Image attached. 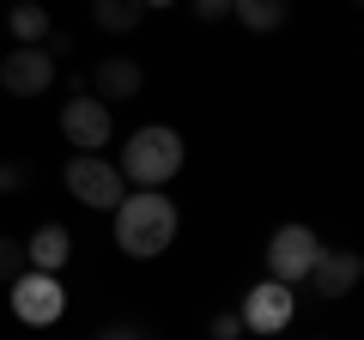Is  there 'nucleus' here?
<instances>
[{
    "instance_id": "nucleus-11",
    "label": "nucleus",
    "mask_w": 364,
    "mask_h": 340,
    "mask_svg": "<svg viewBox=\"0 0 364 340\" xmlns=\"http://www.w3.org/2000/svg\"><path fill=\"white\" fill-rule=\"evenodd\" d=\"M18 243H25V267H37V274H61L67 267V255H73V231H67V225H37V231L31 237H18Z\"/></svg>"
},
{
    "instance_id": "nucleus-9",
    "label": "nucleus",
    "mask_w": 364,
    "mask_h": 340,
    "mask_svg": "<svg viewBox=\"0 0 364 340\" xmlns=\"http://www.w3.org/2000/svg\"><path fill=\"white\" fill-rule=\"evenodd\" d=\"M140 85H146V73H140V61H134V55H104V61L91 67V97H97V104L140 97Z\"/></svg>"
},
{
    "instance_id": "nucleus-10",
    "label": "nucleus",
    "mask_w": 364,
    "mask_h": 340,
    "mask_svg": "<svg viewBox=\"0 0 364 340\" xmlns=\"http://www.w3.org/2000/svg\"><path fill=\"white\" fill-rule=\"evenodd\" d=\"M364 280V262L358 255H352V249H322V255H316V267H310V286H316V298H346L352 286H358Z\"/></svg>"
},
{
    "instance_id": "nucleus-14",
    "label": "nucleus",
    "mask_w": 364,
    "mask_h": 340,
    "mask_svg": "<svg viewBox=\"0 0 364 340\" xmlns=\"http://www.w3.org/2000/svg\"><path fill=\"white\" fill-rule=\"evenodd\" d=\"M231 18L243 31H279L291 18V0H231Z\"/></svg>"
},
{
    "instance_id": "nucleus-16",
    "label": "nucleus",
    "mask_w": 364,
    "mask_h": 340,
    "mask_svg": "<svg viewBox=\"0 0 364 340\" xmlns=\"http://www.w3.org/2000/svg\"><path fill=\"white\" fill-rule=\"evenodd\" d=\"M207 334H213V340H237V334H243V322H237V310H219V316L207 322Z\"/></svg>"
},
{
    "instance_id": "nucleus-4",
    "label": "nucleus",
    "mask_w": 364,
    "mask_h": 340,
    "mask_svg": "<svg viewBox=\"0 0 364 340\" xmlns=\"http://www.w3.org/2000/svg\"><path fill=\"white\" fill-rule=\"evenodd\" d=\"M322 249L328 243L310 231V225H279V231L267 237V280H279V286H304Z\"/></svg>"
},
{
    "instance_id": "nucleus-20",
    "label": "nucleus",
    "mask_w": 364,
    "mask_h": 340,
    "mask_svg": "<svg viewBox=\"0 0 364 340\" xmlns=\"http://www.w3.org/2000/svg\"><path fill=\"white\" fill-rule=\"evenodd\" d=\"M140 6L146 13H164V6H176V0H140Z\"/></svg>"
},
{
    "instance_id": "nucleus-3",
    "label": "nucleus",
    "mask_w": 364,
    "mask_h": 340,
    "mask_svg": "<svg viewBox=\"0 0 364 340\" xmlns=\"http://www.w3.org/2000/svg\"><path fill=\"white\" fill-rule=\"evenodd\" d=\"M61 183H67V195H73L79 207H97V213H116V201L128 195L122 170L109 164L104 152H73L67 170H61Z\"/></svg>"
},
{
    "instance_id": "nucleus-5",
    "label": "nucleus",
    "mask_w": 364,
    "mask_h": 340,
    "mask_svg": "<svg viewBox=\"0 0 364 340\" xmlns=\"http://www.w3.org/2000/svg\"><path fill=\"white\" fill-rule=\"evenodd\" d=\"M13 316L25 328H55L67 316V286L61 274H37V267H25V274L13 280Z\"/></svg>"
},
{
    "instance_id": "nucleus-13",
    "label": "nucleus",
    "mask_w": 364,
    "mask_h": 340,
    "mask_svg": "<svg viewBox=\"0 0 364 340\" xmlns=\"http://www.w3.org/2000/svg\"><path fill=\"white\" fill-rule=\"evenodd\" d=\"M146 6L140 0H91V25L109 31V37H128V31H140Z\"/></svg>"
},
{
    "instance_id": "nucleus-2",
    "label": "nucleus",
    "mask_w": 364,
    "mask_h": 340,
    "mask_svg": "<svg viewBox=\"0 0 364 340\" xmlns=\"http://www.w3.org/2000/svg\"><path fill=\"white\" fill-rule=\"evenodd\" d=\"M182 158H188L182 134L164 128V122H146V128L128 134V146H122L116 170H122V183H134V188H164L170 176L182 170Z\"/></svg>"
},
{
    "instance_id": "nucleus-7",
    "label": "nucleus",
    "mask_w": 364,
    "mask_h": 340,
    "mask_svg": "<svg viewBox=\"0 0 364 340\" xmlns=\"http://www.w3.org/2000/svg\"><path fill=\"white\" fill-rule=\"evenodd\" d=\"M61 134L73 152H104L109 134H116V116H109V104H97L91 92H73L61 104Z\"/></svg>"
},
{
    "instance_id": "nucleus-17",
    "label": "nucleus",
    "mask_w": 364,
    "mask_h": 340,
    "mask_svg": "<svg viewBox=\"0 0 364 340\" xmlns=\"http://www.w3.org/2000/svg\"><path fill=\"white\" fill-rule=\"evenodd\" d=\"M188 6H195V18H231V0H188Z\"/></svg>"
},
{
    "instance_id": "nucleus-6",
    "label": "nucleus",
    "mask_w": 364,
    "mask_h": 340,
    "mask_svg": "<svg viewBox=\"0 0 364 340\" xmlns=\"http://www.w3.org/2000/svg\"><path fill=\"white\" fill-rule=\"evenodd\" d=\"M291 316H298V292L279 286V280H261V286H249V298H243V310H237V322H243L249 334L273 340V334H286V328H291Z\"/></svg>"
},
{
    "instance_id": "nucleus-12",
    "label": "nucleus",
    "mask_w": 364,
    "mask_h": 340,
    "mask_svg": "<svg viewBox=\"0 0 364 340\" xmlns=\"http://www.w3.org/2000/svg\"><path fill=\"white\" fill-rule=\"evenodd\" d=\"M6 31H13V43H18V49H43V43L55 37L49 6H43V0H18L13 13H6Z\"/></svg>"
},
{
    "instance_id": "nucleus-8",
    "label": "nucleus",
    "mask_w": 364,
    "mask_h": 340,
    "mask_svg": "<svg viewBox=\"0 0 364 340\" xmlns=\"http://www.w3.org/2000/svg\"><path fill=\"white\" fill-rule=\"evenodd\" d=\"M55 55L49 49H6V61H0V85L13 97H43L55 85Z\"/></svg>"
},
{
    "instance_id": "nucleus-18",
    "label": "nucleus",
    "mask_w": 364,
    "mask_h": 340,
    "mask_svg": "<svg viewBox=\"0 0 364 340\" xmlns=\"http://www.w3.org/2000/svg\"><path fill=\"white\" fill-rule=\"evenodd\" d=\"M13 188H25V170H18V164H0V195H13Z\"/></svg>"
},
{
    "instance_id": "nucleus-19",
    "label": "nucleus",
    "mask_w": 364,
    "mask_h": 340,
    "mask_svg": "<svg viewBox=\"0 0 364 340\" xmlns=\"http://www.w3.org/2000/svg\"><path fill=\"white\" fill-rule=\"evenodd\" d=\"M97 340H146V334H140V328H104Z\"/></svg>"
},
{
    "instance_id": "nucleus-1",
    "label": "nucleus",
    "mask_w": 364,
    "mask_h": 340,
    "mask_svg": "<svg viewBox=\"0 0 364 340\" xmlns=\"http://www.w3.org/2000/svg\"><path fill=\"white\" fill-rule=\"evenodd\" d=\"M116 249L128 255V262H158L170 243H176V201L164 195V188H140V195H122L116 201Z\"/></svg>"
},
{
    "instance_id": "nucleus-15",
    "label": "nucleus",
    "mask_w": 364,
    "mask_h": 340,
    "mask_svg": "<svg viewBox=\"0 0 364 340\" xmlns=\"http://www.w3.org/2000/svg\"><path fill=\"white\" fill-rule=\"evenodd\" d=\"M18 274H25V243H18V237H0V280L13 286Z\"/></svg>"
}]
</instances>
